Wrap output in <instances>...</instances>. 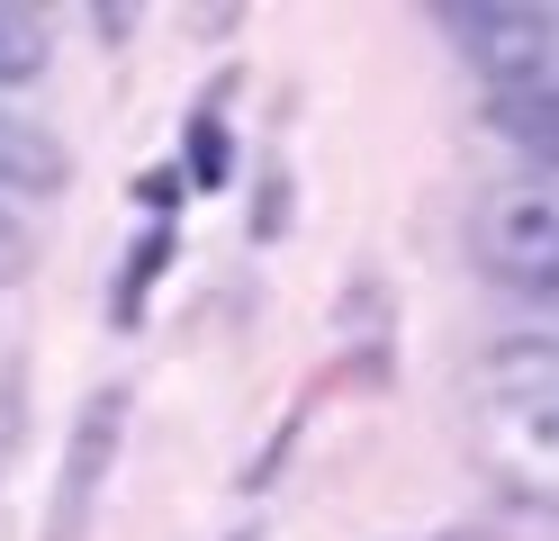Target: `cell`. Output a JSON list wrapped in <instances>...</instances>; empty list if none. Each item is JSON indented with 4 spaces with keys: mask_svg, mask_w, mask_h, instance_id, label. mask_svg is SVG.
<instances>
[{
    "mask_svg": "<svg viewBox=\"0 0 559 541\" xmlns=\"http://www.w3.org/2000/svg\"><path fill=\"white\" fill-rule=\"evenodd\" d=\"M478 443L523 496L559 505V343H506L478 371Z\"/></svg>",
    "mask_w": 559,
    "mask_h": 541,
    "instance_id": "6da1fadb",
    "label": "cell"
},
{
    "mask_svg": "<svg viewBox=\"0 0 559 541\" xmlns=\"http://www.w3.org/2000/svg\"><path fill=\"white\" fill-rule=\"evenodd\" d=\"M442 36H461V55L487 72L497 91L514 82H550V55H559V19L550 10H523V0H451V10H433Z\"/></svg>",
    "mask_w": 559,
    "mask_h": 541,
    "instance_id": "7a4b0ae2",
    "label": "cell"
},
{
    "mask_svg": "<svg viewBox=\"0 0 559 541\" xmlns=\"http://www.w3.org/2000/svg\"><path fill=\"white\" fill-rule=\"evenodd\" d=\"M469 252H478L487 280L542 298V289L559 280V190H506V199H487L478 226H469Z\"/></svg>",
    "mask_w": 559,
    "mask_h": 541,
    "instance_id": "3957f363",
    "label": "cell"
},
{
    "mask_svg": "<svg viewBox=\"0 0 559 541\" xmlns=\"http://www.w3.org/2000/svg\"><path fill=\"white\" fill-rule=\"evenodd\" d=\"M118 443H127V388H91V407L73 415V443H63V487H55L46 541H82L91 532L99 487H109V469H118Z\"/></svg>",
    "mask_w": 559,
    "mask_h": 541,
    "instance_id": "277c9868",
    "label": "cell"
},
{
    "mask_svg": "<svg viewBox=\"0 0 559 541\" xmlns=\"http://www.w3.org/2000/svg\"><path fill=\"white\" fill-rule=\"evenodd\" d=\"M487 127L533 172H559V82H514V91H487Z\"/></svg>",
    "mask_w": 559,
    "mask_h": 541,
    "instance_id": "5b68a950",
    "label": "cell"
},
{
    "mask_svg": "<svg viewBox=\"0 0 559 541\" xmlns=\"http://www.w3.org/2000/svg\"><path fill=\"white\" fill-rule=\"evenodd\" d=\"M63 180H73V154H63L46 127H27V118H10V108H0V190L46 199V190H63Z\"/></svg>",
    "mask_w": 559,
    "mask_h": 541,
    "instance_id": "8992f818",
    "label": "cell"
},
{
    "mask_svg": "<svg viewBox=\"0 0 559 541\" xmlns=\"http://www.w3.org/2000/svg\"><path fill=\"white\" fill-rule=\"evenodd\" d=\"M37 72H46V19H37V10H10V0H0V91L37 82Z\"/></svg>",
    "mask_w": 559,
    "mask_h": 541,
    "instance_id": "52a82bcc",
    "label": "cell"
},
{
    "mask_svg": "<svg viewBox=\"0 0 559 541\" xmlns=\"http://www.w3.org/2000/svg\"><path fill=\"white\" fill-rule=\"evenodd\" d=\"M163 262H171V226H154L145 244L127 252V271H118V289H109V316H118V325H135V307H145V289H154Z\"/></svg>",
    "mask_w": 559,
    "mask_h": 541,
    "instance_id": "ba28073f",
    "label": "cell"
},
{
    "mask_svg": "<svg viewBox=\"0 0 559 541\" xmlns=\"http://www.w3.org/2000/svg\"><path fill=\"white\" fill-rule=\"evenodd\" d=\"M226 118H217V108H207L199 99V118H190V172H199V190H226Z\"/></svg>",
    "mask_w": 559,
    "mask_h": 541,
    "instance_id": "9c48e42d",
    "label": "cell"
},
{
    "mask_svg": "<svg viewBox=\"0 0 559 541\" xmlns=\"http://www.w3.org/2000/svg\"><path fill=\"white\" fill-rule=\"evenodd\" d=\"M19 424H27V361H0V460H10Z\"/></svg>",
    "mask_w": 559,
    "mask_h": 541,
    "instance_id": "30bf717a",
    "label": "cell"
},
{
    "mask_svg": "<svg viewBox=\"0 0 559 541\" xmlns=\"http://www.w3.org/2000/svg\"><path fill=\"white\" fill-rule=\"evenodd\" d=\"M19 271H27V226L0 208V280H19Z\"/></svg>",
    "mask_w": 559,
    "mask_h": 541,
    "instance_id": "8fae6325",
    "label": "cell"
},
{
    "mask_svg": "<svg viewBox=\"0 0 559 541\" xmlns=\"http://www.w3.org/2000/svg\"><path fill=\"white\" fill-rule=\"evenodd\" d=\"M433 541H497L487 524H451V532H433Z\"/></svg>",
    "mask_w": 559,
    "mask_h": 541,
    "instance_id": "7c38bea8",
    "label": "cell"
},
{
    "mask_svg": "<svg viewBox=\"0 0 559 541\" xmlns=\"http://www.w3.org/2000/svg\"><path fill=\"white\" fill-rule=\"evenodd\" d=\"M542 307H550V316H559V280H550V289H542Z\"/></svg>",
    "mask_w": 559,
    "mask_h": 541,
    "instance_id": "4fadbf2b",
    "label": "cell"
},
{
    "mask_svg": "<svg viewBox=\"0 0 559 541\" xmlns=\"http://www.w3.org/2000/svg\"><path fill=\"white\" fill-rule=\"evenodd\" d=\"M235 541H253V532H235Z\"/></svg>",
    "mask_w": 559,
    "mask_h": 541,
    "instance_id": "5bb4252c",
    "label": "cell"
}]
</instances>
